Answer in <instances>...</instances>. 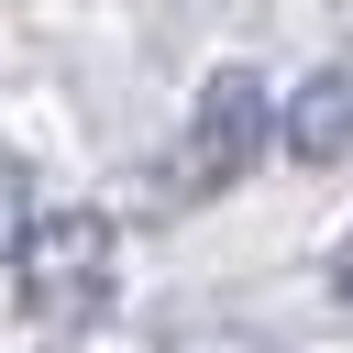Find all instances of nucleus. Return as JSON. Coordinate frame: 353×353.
Wrapping results in <instances>:
<instances>
[{"label":"nucleus","mask_w":353,"mask_h":353,"mask_svg":"<svg viewBox=\"0 0 353 353\" xmlns=\"http://www.w3.org/2000/svg\"><path fill=\"white\" fill-rule=\"evenodd\" d=\"M11 287H22V309H33V320H55V331L99 320V309H110V287H121V265H110V232H99L88 210H66V221L22 232V254H11Z\"/></svg>","instance_id":"obj_1"},{"label":"nucleus","mask_w":353,"mask_h":353,"mask_svg":"<svg viewBox=\"0 0 353 353\" xmlns=\"http://www.w3.org/2000/svg\"><path fill=\"white\" fill-rule=\"evenodd\" d=\"M265 132H276V110H265V88H254L243 66H221V77L199 88V110H188V176H199V188H221V176H243Z\"/></svg>","instance_id":"obj_2"},{"label":"nucleus","mask_w":353,"mask_h":353,"mask_svg":"<svg viewBox=\"0 0 353 353\" xmlns=\"http://www.w3.org/2000/svg\"><path fill=\"white\" fill-rule=\"evenodd\" d=\"M276 143L287 154H353V66H309L276 99Z\"/></svg>","instance_id":"obj_3"},{"label":"nucleus","mask_w":353,"mask_h":353,"mask_svg":"<svg viewBox=\"0 0 353 353\" xmlns=\"http://www.w3.org/2000/svg\"><path fill=\"white\" fill-rule=\"evenodd\" d=\"M22 232H33V176H22V154H0V265L22 254Z\"/></svg>","instance_id":"obj_4"},{"label":"nucleus","mask_w":353,"mask_h":353,"mask_svg":"<svg viewBox=\"0 0 353 353\" xmlns=\"http://www.w3.org/2000/svg\"><path fill=\"white\" fill-rule=\"evenodd\" d=\"M342 298H353V276H342Z\"/></svg>","instance_id":"obj_5"}]
</instances>
